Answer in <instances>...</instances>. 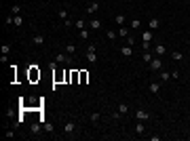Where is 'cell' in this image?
<instances>
[{
	"mask_svg": "<svg viewBox=\"0 0 190 141\" xmlns=\"http://www.w3.org/2000/svg\"><path fill=\"white\" fill-rule=\"evenodd\" d=\"M76 122L74 120H66V124H63V135H72V133H76Z\"/></svg>",
	"mask_w": 190,
	"mask_h": 141,
	"instance_id": "cell-2",
	"label": "cell"
},
{
	"mask_svg": "<svg viewBox=\"0 0 190 141\" xmlns=\"http://www.w3.org/2000/svg\"><path fill=\"white\" fill-rule=\"evenodd\" d=\"M85 55H87V59H89V63H97V53H95V47L93 44H89V48H87V53H85Z\"/></svg>",
	"mask_w": 190,
	"mask_h": 141,
	"instance_id": "cell-3",
	"label": "cell"
},
{
	"mask_svg": "<svg viewBox=\"0 0 190 141\" xmlns=\"http://www.w3.org/2000/svg\"><path fill=\"white\" fill-rule=\"evenodd\" d=\"M148 89H150V93H152V95H158V93H161V82H150Z\"/></svg>",
	"mask_w": 190,
	"mask_h": 141,
	"instance_id": "cell-9",
	"label": "cell"
},
{
	"mask_svg": "<svg viewBox=\"0 0 190 141\" xmlns=\"http://www.w3.org/2000/svg\"><path fill=\"white\" fill-rule=\"evenodd\" d=\"M57 17H59L61 21H66V19L70 17V13H68V8H59V11H57Z\"/></svg>",
	"mask_w": 190,
	"mask_h": 141,
	"instance_id": "cell-15",
	"label": "cell"
},
{
	"mask_svg": "<svg viewBox=\"0 0 190 141\" xmlns=\"http://www.w3.org/2000/svg\"><path fill=\"white\" fill-rule=\"evenodd\" d=\"M89 120H91V122H93V124H97V122H99V120H101V114H99V112H93V114H91V116H89Z\"/></svg>",
	"mask_w": 190,
	"mask_h": 141,
	"instance_id": "cell-20",
	"label": "cell"
},
{
	"mask_svg": "<svg viewBox=\"0 0 190 141\" xmlns=\"http://www.w3.org/2000/svg\"><path fill=\"white\" fill-rule=\"evenodd\" d=\"M127 44H129V47H133V44H135V36H133V34H129V36H127Z\"/></svg>",
	"mask_w": 190,
	"mask_h": 141,
	"instance_id": "cell-32",
	"label": "cell"
},
{
	"mask_svg": "<svg viewBox=\"0 0 190 141\" xmlns=\"http://www.w3.org/2000/svg\"><path fill=\"white\" fill-rule=\"evenodd\" d=\"M30 133H32V135L40 133V124H32V126H30Z\"/></svg>",
	"mask_w": 190,
	"mask_h": 141,
	"instance_id": "cell-30",
	"label": "cell"
},
{
	"mask_svg": "<svg viewBox=\"0 0 190 141\" xmlns=\"http://www.w3.org/2000/svg\"><path fill=\"white\" fill-rule=\"evenodd\" d=\"M120 55L123 57H131L133 55V47H129V44L127 47H120Z\"/></svg>",
	"mask_w": 190,
	"mask_h": 141,
	"instance_id": "cell-10",
	"label": "cell"
},
{
	"mask_svg": "<svg viewBox=\"0 0 190 141\" xmlns=\"http://www.w3.org/2000/svg\"><path fill=\"white\" fill-rule=\"evenodd\" d=\"M188 122H190V116H188Z\"/></svg>",
	"mask_w": 190,
	"mask_h": 141,
	"instance_id": "cell-38",
	"label": "cell"
},
{
	"mask_svg": "<svg viewBox=\"0 0 190 141\" xmlns=\"http://www.w3.org/2000/svg\"><path fill=\"white\" fill-rule=\"evenodd\" d=\"M32 42H34L36 47H42V44H45V36H42V34H36V36L32 38Z\"/></svg>",
	"mask_w": 190,
	"mask_h": 141,
	"instance_id": "cell-12",
	"label": "cell"
},
{
	"mask_svg": "<svg viewBox=\"0 0 190 141\" xmlns=\"http://www.w3.org/2000/svg\"><path fill=\"white\" fill-rule=\"evenodd\" d=\"M140 25H142L140 19H131V30H140Z\"/></svg>",
	"mask_w": 190,
	"mask_h": 141,
	"instance_id": "cell-29",
	"label": "cell"
},
{
	"mask_svg": "<svg viewBox=\"0 0 190 141\" xmlns=\"http://www.w3.org/2000/svg\"><path fill=\"white\" fill-rule=\"evenodd\" d=\"M158 25H161V19H156V17H152L150 21H148V30H158Z\"/></svg>",
	"mask_w": 190,
	"mask_h": 141,
	"instance_id": "cell-8",
	"label": "cell"
},
{
	"mask_svg": "<svg viewBox=\"0 0 190 141\" xmlns=\"http://www.w3.org/2000/svg\"><path fill=\"white\" fill-rule=\"evenodd\" d=\"M4 25H13V15H8V17H4Z\"/></svg>",
	"mask_w": 190,
	"mask_h": 141,
	"instance_id": "cell-35",
	"label": "cell"
},
{
	"mask_svg": "<svg viewBox=\"0 0 190 141\" xmlns=\"http://www.w3.org/2000/svg\"><path fill=\"white\" fill-rule=\"evenodd\" d=\"M142 48H144V51H150V42H144V40H142Z\"/></svg>",
	"mask_w": 190,
	"mask_h": 141,
	"instance_id": "cell-37",
	"label": "cell"
},
{
	"mask_svg": "<svg viewBox=\"0 0 190 141\" xmlns=\"http://www.w3.org/2000/svg\"><path fill=\"white\" fill-rule=\"evenodd\" d=\"M4 137H6V139H15L17 135H15V131H6V133H4Z\"/></svg>",
	"mask_w": 190,
	"mask_h": 141,
	"instance_id": "cell-34",
	"label": "cell"
},
{
	"mask_svg": "<svg viewBox=\"0 0 190 141\" xmlns=\"http://www.w3.org/2000/svg\"><path fill=\"white\" fill-rule=\"evenodd\" d=\"M152 53H154V55H158V57H163V55L167 53V47H165L163 42H158V44L154 47V51H152Z\"/></svg>",
	"mask_w": 190,
	"mask_h": 141,
	"instance_id": "cell-7",
	"label": "cell"
},
{
	"mask_svg": "<svg viewBox=\"0 0 190 141\" xmlns=\"http://www.w3.org/2000/svg\"><path fill=\"white\" fill-rule=\"evenodd\" d=\"M125 21H127V17H125V15H116V17H114V23H116L118 28H120V25H125Z\"/></svg>",
	"mask_w": 190,
	"mask_h": 141,
	"instance_id": "cell-18",
	"label": "cell"
},
{
	"mask_svg": "<svg viewBox=\"0 0 190 141\" xmlns=\"http://www.w3.org/2000/svg\"><path fill=\"white\" fill-rule=\"evenodd\" d=\"M63 51H66L68 55H74V53H76V47H74V44H66V47H63Z\"/></svg>",
	"mask_w": 190,
	"mask_h": 141,
	"instance_id": "cell-27",
	"label": "cell"
},
{
	"mask_svg": "<svg viewBox=\"0 0 190 141\" xmlns=\"http://www.w3.org/2000/svg\"><path fill=\"white\" fill-rule=\"evenodd\" d=\"M135 118H137L140 122H146V120H150L152 116H150V112H146V110H137V112H135Z\"/></svg>",
	"mask_w": 190,
	"mask_h": 141,
	"instance_id": "cell-5",
	"label": "cell"
},
{
	"mask_svg": "<svg viewBox=\"0 0 190 141\" xmlns=\"http://www.w3.org/2000/svg\"><path fill=\"white\" fill-rule=\"evenodd\" d=\"M0 51H2V55H8V53H11V44H2Z\"/></svg>",
	"mask_w": 190,
	"mask_h": 141,
	"instance_id": "cell-31",
	"label": "cell"
},
{
	"mask_svg": "<svg viewBox=\"0 0 190 141\" xmlns=\"http://www.w3.org/2000/svg\"><path fill=\"white\" fill-rule=\"evenodd\" d=\"M148 67H150V72H161V70H163V61H161V57L154 55V59L148 63Z\"/></svg>",
	"mask_w": 190,
	"mask_h": 141,
	"instance_id": "cell-1",
	"label": "cell"
},
{
	"mask_svg": "<svg viewBox=\"0 0 190 141\" xmlns=\"http://www.w3.org/2000/svg\"><path fill=\"white\" fill-rule=\"evenodd\" d=\"M173 2H178V0H173Z\"/></svg>",
	"mask_w": 190,
	"mask_h": 141,
	"instance_id": "cell-39",
	"label": "cell"
},
{
	"mask_svg": "<svg viewBox=\"0 0 190 141\" xmlns=\"http://www.w3.org/2000/svg\"><path fill=\"white\" fill-rule=\"evenodd\" d=\"M116 32H118V36H120V38H127V36L131 34V30H129V28H125V25H120Z\"/></svg>",
	"mask_w": 190,
	"mask_h": 141,
	"instance_id": "cell-11",
	"label": "cell"
},
{
	"mask_svg": "<svg viewBox=\"0 0 190 141\" xmlns=\"http://www.w3.org/2000/svg\"><path fill=\"white\" fill-rule=\"evenodd\" d=\"M135 133H137V135H144V133H146V126H144V122H140V120H137V124H135Z\"/></svg>",
	"mask_w": 190,
	"mask_h": 141,
	"instance_id": "cell-21",
	"label": "cell"
},
{
	"mask_svg": "<svg viewBox=\"0 0 190 141\" xmlns=\"http://www.w3.org/2000/svg\"><path fill=\"white\" fill-rule=\"evenodd\" d=\"M89 25H91V30H99V28H101V21H99V19H91Z\"/></svg>",
	"mask_w": 190,
	"mask_h": 141,
	"instance_id": "cell-23",
	"label": "cell"
},
{
	"mask_svg": "<svg viewBox=\"0 0 190 141\" xmlns=\"http://www.w3.org/2000/svg\"><path fill=\"white\" fill-rule=\"evenodd\" d=\"M42 129H45L47 133H53V124H49V122H42Z\"/></svg>",
	"mask_w": 190,
	"mask_h": 141,
	"instance_id": "cell-33",
	"label": "cell"
},
{
	"mask_svg": "<svg viewBox=\"0 0 190 141\" xmlns=\"http://www.w3.org/2000/svg\"><path fill=\"white\" fill-rule=\"evenodd\" d=\"M171 59L173 61H184V53L182 51H171Z\"/></svg>",
	"mask_w": 190,
	"mask_h": 141,
	"instance_id": "cell-13",
	"label": "cell"
},
{
	"mask_svg": "<svg viewBox=\"0 0 190 141\" xmlns=\"http://www.w3.org/2000/svg\"><path fill=\"white\" fill-rule=\"evenodd\" d=\"M13 25H15V28H21V25H23V17L13 15Z\"/></svg>",
	"mask_w": 190,
	"mask_h": 141,
	"instance_id": "cell-19",
	"label": "cell"
},
{
	"mask_svg": "<svg viewBox=\"0 0 190 141\" xmlns=\"http://www.w3.org/2000/svg\"><path fill=\"white\" fill-rule=\"evenodd\" d=\"M158 74H161V82H169L171 80V72H167V70H161Z\"/></svg>",
	"mask_w": 190,
	"mask_h": 141,
	"instance_id": "cell-14",
	"label": "cell"
},
{
	"mask_svg": "<svg viewBox=\"0 0 190 141\" xmlns=\"http://www.w3.org/2000/svg\"><path fill=\"white\" fill-rule=\"evenodd\" d=\"M78 38H80V40H87V38H89V30H87V28H85V30H78Z\"/></svg>",
	"mask_w": 190,
	"mask_h": 141,
	"instance_id": "cell-24",
	"label": "cell"
},
{
	"mask_svg": "<svg viewBox=\"0 0 190 141\" xmlns=\"http://www.w3.org/2000/svg\"><path fill=\"white\" fill-rule=\"evenodd\" d=\"M74 25H76V30H85V28H87V21H85V19H76Z\"/></svg>",
	"mask_w": 190,
	"mask_h": 141,
	"instance_id": "cell-22",
	"label": "cell"
},
{
	"mask_svg": "<svg viewBox=\"0 0 190 141\" xmlns=\"http://www.w3.org/2000/svg\"><path fill=\"white\" fill-rule=\"evenodd\" d=\"M152 59H154V53H152V51H144V63L148 65Z\"/></svg>",
	"mask_w": 190,
	"mask_h": 141,
	"instance_id": "cell-16",
	"label": "cell"
},
{
	"mask_svg": "<svg viewBox=\"0 0 190 141\" xmlns=\"http://www.w3.org/2000/svg\"><path fill=\"white\" fill-rule=\"evenodd\" d=\"M171 78H173V80H178V78H180V72H178V70H173V72H171Z\"/></svg>",
	"mask_w": 190,
	"mask_h": 141,
	"instance_id": "cell-36",
	"label": "cell"
},
{
	"mask_svg": "<svg viewBox=\"0 0 190 141\" xmlns=\"http://www.w3.org/2000/svg\"><path fill=\"white\" fill-rule=\"evenodd\" d=\"M106 36H108V40H116V38H118V32H114V30H108V32H106Z\"/></svg>",
	"mask_w": 190,
	"mask_h": 141,
	"instance_id": "cell-25",
	"label": "cell"
},
{
	"mask_svg": "<svg viewBox=\"0 0 190 141\" xmlns=\"http://www.w3.org/2000/svg\"><path fill=\"white\" fill-rule=\"evenodd\" d=\"M152 36H154V32H152V30H146V32L142 34V40H144V42H150Z\"/></svg>",
	"mask_w": 190,
	"mask_h": 141,
	"instance_id": "cell-17",
	"label": "cell"
},
{
	"mask_svg": "<svg viewBox=\"0 0 190 141\" xmlns=\"http://www.w3.org/2000/svg\"><path fill=\"white\" fill-rule=\"evenodd\" d=\"M21 13V4H13L11 6V15H19Z\"/></svg>",
	"mask_w": 190,
	"mask_h": 141,
	"instance_id": "cell-28",
	"label": "cell"
},
{
	"mask_svg": "<svg viewBox=\"0 0 190 141\" xmlns=\"http://www.w3.org/2000/svg\"><path fill=\"white\" fill-rule=\"evenodd\" d=\"M99 11V2L97 0H91L89 4H87V15H95Z\"/></svg>",
	"mask_w": 190,
	"mask_h": 141,
	"instance_id": "cell-6",
	"label": "cell"
},
{
	"mask_svg": "<svg viewBox=\"0 0 190 141\" xmlns=\"http://www.w3.org/2000/svg\"><path fill=\"white\" fill-rule=\"evenodd\" d=\"M55 61H57V63H72V57H70L68 53H57V55H55Z\"/></svg>",
	"mask_w": 190,
	"mask_h": 141,
	"instance_id": "cell-4",
	"label": "cell"
},
{
	"mask_svg": "<svg viewBox=\"0 0 190 141\" xmlns=\"http://www.w3.org/2000/svg\"><path fill=\"white\" fill-rule=\"evenodd\" d=\"M118 112H120L123 116H127V114H129V105H127V103H120V105H118Z\"/></svg>",
	"mask_w": 190,
	"mask_h": 141,
	"instance_id": "cell-26",
	"label": "cell"
}]
</instances>
